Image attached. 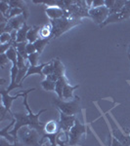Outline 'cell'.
<instances>
[{"label": "cell", "mask_w": 130, "mask_h": 146, "mask_svg": "<svg viewBox=\"0 0 130 146\" xmlns=\"http://www.w3.org/2000/svg\"><path fill=\"white\" fill-rule=\"evenodd\" d=\"M36 48H35L34 43H27V55H31L34 53H36Z\"/></svg>", "instance_id": "f1b7e54d"}, {"label": "cell", "mask_w": 130, "mask_h": 146, "mask_svg": "<svg viewBox=\"0 0 130 146\" xmlns=\"http://www.w3.org/2000/svg\"><path fill=\"white\" fill-rule=\"evenodd\" d=\"M39 37L40 38H52L51 25H44L42 27H40Z\"/></svg>", "instance_id": "44dd1931"}, {"label": "cell", "mask_w": 130, "mask_h": 146, "mask_svg": "<svg viewBox=\"0 0 130 146\" xmlns=\"http://www.w3.org/2000/svg\"><path fill=\"white\" fill-rule=\"evenodd\" d=\"M27 42H23V43H17V42H15V43L13 44L14 48L17 50L18 53L20 54L25 60H27V58H28V55L27 53Z\"/></svg>", "instance_id": "ffe728a7"}, {"label": "cell", "mask_w": 130, "mask_h": 146, "mask_svg": "<svg viewBox=\"0 0 130 146\" xmlns=\"http://www.w3.org/2000/svg\"><path fill=\"white\" fill-rule=\"evenodd\" d=\"M55 85L56 82H53L47 78L41 82V87L47 92H55Z\"/></svg>", "instance_id": "603a6c76"}, {"label": "cell", "mask_w": 130, "mask_h": 146, "mask_svg": "<svg viewBox=\"0 0 130 146\" xmlns=\"http://www.w3.org/2000/svg\"><path fill=\"white\" fill-rule=\"evenodd\" d=\"M39 56L40 54L39 53H34L31 55H28V58H27V62L29 65L31 66H35V65H38V60H39Z\"/></svg>", "instance_id": "cb8c5ba5"}, {"label": "cell", "mask_w": 130, "mask_h": 146, "mask_svg": "<svg viewBox=\"0 0 130 146\" xmlns=\"http://www.w3.org/2000/svg\"><path fill=\"white\" fill-rule=\"evenodd\" d=\"M31 28V27L27 25V22L23 23V25L20 29L18 30V33H17V40L16 42L17 43H23V42H27V32L28 30Z\"/></svg>", "instance_id": "4fadbf2b"}, {"label": "cell", "mask_w": 130, "mask_h": 146, "mask_svg": "<svg viewBox=\"0 0 130 146\" xmlns=\"http://www.w3.org/2000/svg\"><path fill=\"white\" fill-rule=\"evenodd\" d=\"M18 144H19V142H15V143L9 142V141L5 139L4 137H1V139H0V146H18Z\"/></svg>", "instance_id": "f546056e"}, {"label": "cell", "mask_w": 130, "mask_h": 146, "mask_svg": "<svg viewBox=\"0 0 130 146\" xmlns=\"http://www.w3.org/2000/svg\"><path fill=\"white\" fill-rule=\"evenodd\" d=\"M103 6H105V1H103V0H93L91 8H99V7Z\"/></svg>", "instance_id": "1f68e13d"}, {"label": "cell", "mask_w": 130, "mask_h": 146, "mask_svg": "<svg viewBox=\"0 0 130 146\" xmlns=\"http://www.w3.org/2000/svg\"><path fill=\"white\" fill-rule=\"evenodd\" d=\"M115 0H105V6L107 7L109 10H111L113 7V5H115Z\"/></svg>", "instance_id": "d6a6232c"}, {"label": "cell", "mask_w": 130, "mask_h": 146, "mask_svg": "<svg viewBox=\"0 0 130 146\" xmlns=\"http://www.w3.org/2000/svg\"><path fill=\"white\" fill-rule=\"evenodd\" d=\"M58 111H61L67 115L75 116L81 111V105H80V98L78 96H74V100L70 101H64L60 98H54L52 101Z\"/></svg>", "instance_id": "277c9868"}, {"label": "cell", "mask_w": 130, "mask_h": 146, "mask_svg": "<svg viewBox=\"0 0 130 146\" xmlns=\"http://www.w3.org/2000/svg\"><path fill=\"white\" fill-rule=\"evenodd\" d=\"M0 83H1V85L3 84V83H5V80H4V79H0Z\"/></svg>", "instance_id": "e575fe53"}, {"label": "cell", "mask_w": 130, "mask_h": 146, "mask_svg": "<svg viewBox=\"0 0 130 146\" xmlns=\"http://www.w3.org/2000/svg\"><path fill=\"white\" fill-rule=\"evenodd\" d=\"M112 146H124V145L122 144L121 142H119V141L117 140V138L113 137V141H112Z\"/></svg>", "instance_id": "836d02e7"}, {"label": "cell", "mask_w": 130, "mask_h": 146, "mask_svg": "<svg viewBox=\"0 0 130 146\" xmlns=\"http://www.w3.org/2000/svg\"><path fill=\"white\" fill-rule=\"evenodd\" d=\"M109 120H110L111 124H112V135L115 138H117L119 142H121L124 146H130V135H127L120 131L119 128H117L115 122L110 116H108Z\"/></svg>", "instance_id": "ba28073f"}, {"label": "cell", "mask_w": 130, "mask_h": 146, "mask_svg": "<svg viewBox=\"0 0 130 146\" xmlns=\"http://www.w3.org/2000/svg\"><path fill=\"white\" fill-rule=\"evenodd\" d=\"M54 73V60H52L46 64V66L43 68V74L44 76H49V75L53 74Z\"/></svg>", "instance_id": "d4e9b609"}, {"label": "cell", "mask_w": 130, "mask_h": 146, "mask_svg": "<svg viewBox=\"0 0 130 146\" xmlns=\"http://www.w3.org/2000/svg\"><path fill=\"white\" fill-rule=\"evenodd\" d=\"M86 129H87L86 125L81 124L78 121V119L75 120L74 127L68 131V146H75L78 144L81 136L86 133Z\"/></svg>", "instance_id": "5b68a950"}, {"label": "cell", "mask_w": 130, "mask_h": 146, "mask_svg": "<svg viewBox=\"0 0 130 146\" xmlns=\"http://www.w3.org/2000/svg\"><path fill=\"white\" fill-rule=\"evenodd\" d=\"M10 9V5H9L8 1H5V0H1L0 1V12H1L2 15L6 16L7 12Z\"/></svg>", "instance_id": "4316f807"}, {"label": "cell", "mask_w": 130, "mask_h": 146, "mask_svg": "<svg viewBox=\"0 0 130 146\" xmlns=\"http://www.w3.org/2000/svg\"><path fill=\"white\" fill-rule=\"evenodd\" d=\"M128 53H129V58H130V45H129V48H128Z\"/></svg>", "instance_id": "d590c367"}, {"label": "cell", "mask_w": 130, "mask_h": 146, "mask_svg": "<svg viewBox=\"0 0 130 146\" xmlns=\"http://www.w3.org/2000/svg\"><path fill=\"white\" fill-rule=\"evenodd\" d=\"M79 88V85H75V86H72L70 84H67L64 88L63 91V98L65 100H70V98H74V92L76 90V89Z\"/></svg>", "instance_id": "ac0fdd59"}, {"label": "cell", "mask_w": 130, "mask_h": 146, "mask_svg": "<svg viewBox=\"0 0 130 146\" xmlns=\"http://www.w3.org/2000/svg\"><path fill=\"white\" fill-rule=\"evenodd\" d=\"M19 142L23 146H40L44 140V137L36 129L25 126L21 128L18 133Z\"/></svg>", "instance_id": "7a4b0ae2"}, {"label": "cell", "mask_w": 130, "mask_h": 146, "mask_svg": "<svg viewBox=\"0 0 130 146\" xmlns=\"http://www.w3.org/2000/svg\"><path fill=\"white\" fill-rule=\"evenodd\" d=\"M46 15L50 18V20H58L62 18H68V12L58 6H50L45 9Z\"/></svg>", "instance_id": "8fae6325"}, {"label": "cell", "mask_w": 130, "mask_h": 146, "mask_svg": "<svg viewBox=\"0 0 130 146\" xmlns=\"http://www.w3.org/2000/svg\"><path fill=\"white\" fill-rule=\"evenodd\" d=\"M51 38H39L38 40H36V41L34 42V46L35 48H36V51L37 53L41 54L42 52H43L44 48L46 47L47 44L49 43V40H50Z\"/></svg>", "instance_id": "7402d4cb"}, {"label": "cell", "mask_w": 130, "mask_h": 146, "mask_svg": "<svg viewBox=\"0 0 130 146\" xmlns=\"http://www.w3.org/2000/svg\"><path fill=\"white\" fill-rule=\"evenodd\" d=\"M25 21L27 20L25 19V17H23V15L9 19L8 23H7V25H6V27L3 32H9V33H11L13 30H19L23 25V23H25ZM3 32H2V33H3Z\"/></svg>", "instance_id": "9c48e42d"}, {"label": "cell", "mask_w": 130, "mask_h": 146, "mask_svg": "<svg viewBox=\"0 0 130 146\" xmlns=\"http://www.w3.org/2000/svg\"><path fill=\"white\" fill-rule=\"evenodd\" d=\"M60 131H62L60 129L59 122H56L55 120H51L44 125V138H46L48 135H58Z\"/></svg>", "instance_id": "7c38bea8"}, {"label": "cell", "mask_w": 130, "mask_h": 146, "mask_svg": "<svg viewBox=\"0 0 130 146\" xmlns=\"http://www.w3.org/2000/svg\"><path fill=\"white\" fill-rule=\"evenodd\" d=\"M0 94H1V96H2V103H3L4 107H5L7 111H8L12 115V116H13V112L11 111L12 103H13L16 100H18L20 96H23V93L18 94V95H16V96H11L10 95H9L8 92H7V90L1 89V91H0Z\"/></svg>", "instance_id": "30bf717a"}, {"label": "cell", "mask_w": 130, "mask_h": 146, "mask_svg": "<svg viewBox=\"0 0 130 146\" xmlns=\"http://www.w3.org/2000/svg\"><path fill=\"white\" fill-rule=\"evenodd\" d=\"M7 43H13L12 42L11 33H9V32H3V33H1V35H0V45H4V44Z\"/></svg>", "instance_id": "484cf974"}, {"label": "cell", "mask_w": 130, "mask_h": 146, "mask_svg": "<svg viewBox=\"0 0 130 146\" xmlns=\"http://www.w3.org/2000/svg\"><path fill=\"white\" fill-rule=\"evenodd\" d=\"M40 146H44V145H43V144H41V145H40Z\"/></svg>", "instance_id": "8d00e7d4"}, {"label": "cell", "mask_w": 130, "mask_h": 146, "mask_svg": "<svg viewBox=\"0 0 130 146\" xmlns=\"http://www.w3.org/2000/svg\"><path fill=\"white\" fill-rule=\"evenodd\" d=\"M67 84H68V82H67V79H66L65 76L61 77V78L56 82L55 93H56V95L58 96V98H60V100H63V91Z\"/></svg>", "instance_id": "e0dca14e"}, {"label": "cell", "mask_w": 130, "mask_h": 146, "mask_svg": "<svg viewBox=\"0 0 130 146\" xmlns=\"http://www.w3.org/2000/svg\"><path fill=\"white\" fill-rule=\"evenodd\" d=\"M39 31H40V27H38V25L31 27V28L28 30L27 36V40L28 43H34L36 40H38L40 38Z\"/></svg>", "instance_id": "9a60e30c"}, {"label": "cell", "mask_w": 130, "mask_h": 146, "mask_svg": "<svg viewBox=\"0 0 130 146\" xmlns=\"http://www.w3.org/2000/svg\"><path fill=\"white\" fill-rule=\"evenodd\" d=\"M82 22L76 19L70 18H62L58 20H51L50 25L52 27V38H58L61 35L75 25H80Z\"/></svg>", "instance_id": "3957f363"}, {"label": "cell", "mask_w": 130, "mask_h": 146, "mask_svg": "<svg viewBox=\"0 0 130 146\" xmlns=\"http://www.w3.org/2000/svg\"><path fill=\"white\" fill-rule=\"evenodd\" d=\"M8 114H10V113H9L8 111H7L6 110V108L4 107V105H2L1 107H0V115H1V118H0V121H3L4 119L5 118H7V115ZM11 115V114H10Z\"/></svg>", "instance_id": "4dcf8cb0"}, {"label": "cell", "mask_w": 130, "mask_h": 146, "mask_svg": "<svg viewBox=\"0 0 130 146\" xmlns=\"http://www.w3.org/2000/svg\"><path fill=\"white\" fill-rule=\"evenodd\" d=\"M35 89L32 88V89H29V90L23 92V106L25 107V109H27V114H25V113H23V112L13 113V117L16 120V123L14 125L13 129L9 131V133L14 136L15 142H19V136H18L19 131L21 129V128L25 127V126L29 127V128H31V129H36V131H38L39 133H41L44 137V125L45 124H43L42 122L39 121V117L43 112L47 111V109H41L39 112H37L36 114H34V113L31 111V109H30L29 105H28V102H27V95L30 93V92H32Z\"/></svg>", "instance_id": "6da1fadb"}, {"label": "cell", "mask_w": 130, "mask_h": 146, "mask_svg": "<svg viewBox=\"0 0 130 146\" xmlns=\"http://www.w3.org/2000/svg\"><path fill=\"white\" fill-rule=\"evenodd\" d=\"M8 3H9V5H10L11 8L18 7V8H20L21 10H23V17H25V19L27 20V17H28V10H27V4H25V1H22V0H16V1H14V0H9Z\"/></svg>", "instance_id": "2e32d148"}, {"label": "cell", "mask_w": 130, "mask_h": 146, "mask_svg": "<svg viewBox=\"0 0 130 146\" xmlns=\"http://www.w3.org/2000/svg\"><path fill=\"white\" fill-rule=\"evenodd\" d=\"M88 14L89 18H91L97 25H101L110 16V10L106 6L99 7V8H90Z\"/></svg>", "instance_id": "8992f818"}, {"label": "cell", "mask_w": 130, "mask_h": 146, "mask_svg": "<svg viewBox=\"0 0 130 146\" xmlns=\"http://www.w3.org/2000/svg\"><path fill=\"white\" fill-rule=\"evenodd\" d=\"M47 63H48V62L41 63V64L35 65V66H31V65H29V67H28V70H27V75H25V77L23 78V80L27 78V77L30 76V75H34V74H38L41 77H43L44 76L43 68L46 66Z\"/></svg>", "instance_id": "5bb4252c"}, {"label": "cell", "mask_w": 130, "mask_h": 146, "mask_svg": "<svg viewBox=\"0 0 130 146\" xmlns=\"http://www.w3.org/2000/svg\"><path fill=\"white\" fill-rule=\"evenodd\" d=\"M53 60H54V73L53 74H55L56 76L59 77V78L64 77L65 76V70H66L64 64L61 62V60H59L58 58Z\"/></svg>", "instance_id": "d6986e66"}, {"label": "cell", "mask_w": 130, "mask_h": 146, "mask_svg": "<svg viewBox=\"0 0 130 146\" xmlns=\"http://www.w3.org/2000/svg\"><path fill=\"white\" fill-rule=\"evenodd\" d=\"M59 114H60V120H59L60 129H61V131L65 133L66 139L68 140V131L74 127V122H75V120H76V117L72 116V115H67L61 111H59Z\"/></svg>", "instance_id": "52a82bcc"}, {"label": "cell", "mask_w": 130, "mask_h": 146, "mask_svg": "<svg viewBox=\"0 0 130 146\" xmlns=\"http://www.w3.org/2000/svg\"><path fill=\"white\" fill-rule=\"evenodd\" d=\"M9 62H10V60H9V58H8V56H7L6 54H1V56H0V65H1L2 69L5 68V65Z\"/></svg>", "instance_id": "83f0119b"}]
</instances>
